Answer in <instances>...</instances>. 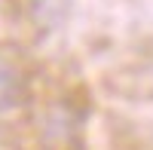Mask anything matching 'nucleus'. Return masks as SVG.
<instances>
[{"instance_id": "f257e3e1", "label": "nucleus", "mask_w": 153, "mask_h": 150, "mask_svg": "<svg viewBox=\"0 0 153 150\" xmlns=\"http://www.w3.org/2000/svg\"><path fill=\"white\" fill-rule=\"evenodd\" d=\"M25 95V77L16 68V61L0 55V114L12 110Z\"/></svg>"}]
</instances>
